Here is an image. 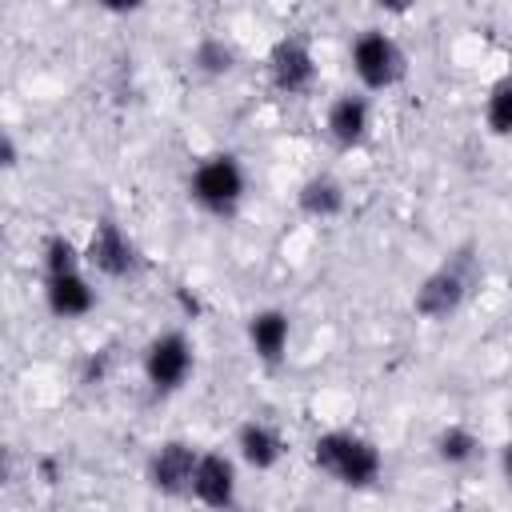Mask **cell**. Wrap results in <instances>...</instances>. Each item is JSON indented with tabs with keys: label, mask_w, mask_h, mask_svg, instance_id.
Segmentation results:
<instances>
[{
	"label": "cell",
	"mask_w": 512,
	"mask_h": 512,
	"mask_svg": "<svg viewBox=\"0 0 512 512\" xmlns=\"http://www.w3.org/2000/svg\"><path fill=\"white\" fill-rule=\"evenodd\" d=\"M312 464L324 476H332L336 484H344V488H372L380 480V472H384L380 448L368 436L348 432V428H332V432L316 436Z\"/></svg>",
	"instance_id": "cell-1"
},
{
	"label": "cell",
	"mask_w": 512,
	"mask_h": 512,
	"mask_svg": "<svg viewBox=\"0 0 512 512\" xmlns=\"http://www.w3.org/2000/svg\"><path fill=\"white\" fill-rule=\"evenodd\" d=\"M188 196L200 212H208L216 220H232L248 196V172H244L240 156H232V152L204 156L188 176Z\"/></svg>",
	"instance_id": "cell-2"
},
{
	"label": "cell",
	"mask_w": 512,
	"mask_h": 512,
	"mask_svg": "<svg viewBox=\"0 0 512 512\" xmlns=\"http://www.w3.org/2000/svg\"><path fill=\"white\" fill-rule=\"evenodd\" d=\"M476 276H480V268H476L472 248H460L436 272H428L424 284L416 288V296H412L416 316H424V320H448V316H456L460 304L468 300Z\"/></svg>",
	"instance_id": "cell-3"
},
{
	"label": "cell",
	"mask_w": 512,
	"mask_h": 512,
	"mask_svg": "<svg viewBox=\"0 0 512 512\" xmlns=\"http://www.w3.org/2000/svg\"><path fill=\"white\" fill-rule=\"evenodd\" d=\"M348 56H352V72H356V80H360L364 92H388L408 72L404 48L388 32H380V28H364L352 40V52Z\"/></svg>",
	"instance_id": "cell-4"
},
{
	"label": "cell",
	"mask_w": 512,
	"mask_h": 512,
	"mask_svg": "<svg viewBox=\"0 0 512 512\" xmlns=\"http://www.w3.org/2000/svg\"><path fill=\"white\" fill-rule=\"evenodd\" d=\"M144 380L152 384V392L160 396H172L188 384L192 368H196V352H192V340L180 332V328H168V332H156L148 344H144Z\"/></svg>",
	"instance_id": "cell-5"
},
{
	"label": "cell",
	"mask_w": 512,
	"mask_h": 512,
	"mask_svg": "<svg viewBox=\"0 0 512 512\" xmlns=\"http://www.w3.org/2000/svg\"><path fill=\"white\" fill-rule=\"evenodd\" d=\"M84 260L92 272H100L108 280H124L140 268V252L116 220H96V228L88 232V244H84Z\"/></svg>",
	"instance_id": "cell-6"
},
{
	"label": "cell",
	"mask_w": 512,
	"mask_h": 512,
	"mask_svg": "<svg viewBox=\"0 0 512 512\" xmlns=\"http://www.w3.org/2000/svg\"><path fill=\"white\" fill-rule=\"evenodd\" d=\"M268 80L284 96H300L316 84V56L304 36H280L268 52Z\"/></svg>",
	"instance_id": "cell-7"
},
{
	"label": "cell",
	"mask_w": 512,
	"mask_h": 512,
	"mask_svg": "<svg viewBox=\"0 0 512 512\" xmlns=\"http://www.w3.org/2000/svg\"><path fill=\"white\" fill-rule=\"evenodd\" d=\"M196 460H200V452H196L192 444H184V440H164V444L148 456L144 476H148L152 492L180 500V496H192V472H196Z\"/></svg>",
	"instance_id": "cell-8"
},
{
	"label": "cell",
	"mask_w": 512,
	"mask_h": 512,
	"mask_svg": "<svg viewBox=\"0 0 512 512\" xmlns=\"http://www.w3.org/2000/svg\"><path fill=\"white\" fill-rule=\"evenodd\" d=\"M324 128H328V140H332L340 152L360 148V144L372 136V100H368V92H340V96L328 104Z\"/></svg>",
	"instance_id": "cell-9"
},
{
	"label": "cell",
	"mask_w": 512,
	"mask_h": 512,
	"mask_svg": "<svg viewBox=\"0 0 512 512\" xmlns=\"http://www.w3.org/2000/svg\"><path fill=\"white\" fill-rule=\"evenodd\" d=\"M236 460L224 452H200L192 472V500L204 508H232L236 504Z\"/></svg>",
	"instance_id": "cell-10"
},
{
	"label": "cell",
	"mask_w": 512,
	"mask_h": 512,
	"mask_svg": "<svg viewBox=\"0 0 512 512\" xmlns=\"http://www.w3.org/2000/svg\"><path fill=\"white\" fill-rule=\"evenodd\" d=\"M44 304L56 320H80L96 308V288L88 280L84 268L76 272H60V276H44Z\"/></svg>",
	"instance_id": "cell-11"
},
{
	"label": "cell",
	"mask_w": 512,
	"mask_h": 512,
	"mask_svg": "<svg viewBox=\"0 0 512 512\" xmlns=\"http://www.w3.org/2000/svg\"><path fill=\"white\" fill-rule=\"evenodd\" d=\"M284 452H288V444H284V436L268 424V420H244L240 428H236V456L252 468V472H272L280 460H284Z\"/></svg>",
	"instance_id": "cell-12"
},
{
	"label": "cell",
	"mask_w": 512,
	"mask_h": 512,
	"mask_svg": "<svg viewBox=\"0 0 512 512\" xmlns=\"http://www.w3.org/2000/svg\"><path fill=\"white\" fill-rule=\"evenodd\" d=\"M292 340V320L284 308H260L248 316V344L256 352V360H264L268 368H276L288 352Z\"/></svg>",
	"instance_id": "cell-13"
},
{
	"label": "cell",
	"mask_w": 512,
	"mask_h": 512,
	"mask_svg": "<svg viewBox=\"0 0 512 512\" xmlns=\"http://www.w3.org/2000/svg\"><path fill=\"white\" fill-rule=\"evenodd\" d=\"M344 184L332 176V172H316V176H308L304 184H300V192H296V208L304 212V216H312V220H332V216H340L344 212Z\"/></svg>",
	"instance_id": "cell-14"
},
{
	"label": "cell",
	"mask_w": 512,
	"mask_h": 512,
	"mask_svg": "<svg viewBox=\"0 0 512 512\" xmlns=\"http://www.w3.org/2000/svg\"><path fill=\"white\" fill-rule=\"evenodd\" d=\"M480 456V436L464 424H448L440 436H436V460L448 464V468H468L472 460Z\"/></svg>",
	"instance_id": "cell-15"
},
{
	"label": "cell",
	"mask_w": 512,
	"mask_h": 512,
	"mask_svg": "<svg viewBox=\"0 0 512 512\" xmlns=\"http://www.w3.org/2000/svg\"><path fill=\"white\" fill-rule=\"evenodd\" d=\"M40 264H44V276H60V272L84 268L88 260H84V248H80L72 236L52 232V236L44 240V248H40Z\"/></svg>",
	"instance_id": "cell-16"
},
{
	"label": "cell",
	"mask_w": 512,
	"mask_h": 512,
	"mask_svg": "<svg viewBox=\"0 0 512 512\" xmlns=\"http://www.w3.org/2000/svg\"><path fill=\"white\" fill-rule=\"evenodd\" d=\"M484 124L492 136H512V76H500L484 100Z\"/></svg>",
	"instance_id": "cell-17"
},
{
	"label": "cell",
	"mask_w": 512,
	"mask_h": 512,
	"mask_svg": "<svg viewBox=\"0 0 512 512\" xmlns=\"http://www.w3.org/2000/svg\"><path fill=\"white\" fill-rule=\"evenodd\" d=\"M192 64H196V72H204V76H224V72H232L236 52H232L224 40L208 36V40H200V44L192 48Z\"/></svg>",
	"instance_id": "cell-18"
},
{
	"label": "cell",
	"mask_w": 512,
	"mask_h": 512,
	"mask_svg": "<svg viewBox=\"0 0 512 512\" xmlns=\"http://www.w3.org/2000/svg\"><path fill=\"white\" fill-rule=\"evenodd\" d=\"M108 364H112V352H108V348L92 352V356H88V364H84V384H100V380H104V372H108Z\"/></svg>",
	"instance_id": "cell-19"
},
{
	"label": "cell",
	"mask_w": 512,
	"mask_h": 512,
	"mask_svg": "<svg viewBox=\"0 0 512 512\" xmlns=\"http://www.w3.org/2000/svg\"><path fill=\"white\" fill-rule=\"evenodd\" d=\"M96 4H100L108 16H136L148 0H96Z\"/></svg>",
	"instance_id": "cell-20"
},
{
	"label": "cell",
	"mask_w": 512,
	"mask_h": 512,
	"mask_svg": "<svg viewBox=\"0 0 512 512\" xmlns=\"http://www.w3.org/2000/svg\"><path fill=\"white\" fill-rule=\"evenodd\" d=\"M0 164H4L8 172L20 164V152H16V136H12V132H4V136H0Z\"/></svg>",
	"instance_id": "cell-21"
},
{
	"label": "cell",
	"mask_w": 512,
	"mask_h": 512,
	"mask_svg": "<svg viewBox=\"0 0 512 512\" xmlns=\"http://www.w3.org/2000/svg\"><path fill=\"white\" fill-rule=\"evenodd\" d=\"M420 0H376V8H384V12H392V16H404V12H412Z\"/></svg>",
	"instance_id": "cell-22"
},
{
	"label": "cell",
	"mask_w": 512,
	"mask_h": 512,
	"mask_svg": "<svg viewBox=\"0 0 512 512\" xmlns=\"http://www.w3.org/2000/svg\"><path fill=\"white\" fill-rule=\"evenodd\" d=\"M500 468H504V476L512 480V440H508V444L500 448Z\"/></svg>",
	"instance_id": "cell-23"
}]
</instances>
